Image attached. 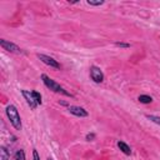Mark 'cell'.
<instances>
[{"instance_id":"15","label":"cell","mask_w":160,"mask_h":160,"mask_svg":"<svg viewBox=\"0 0 160 160\" xmlns=\"http://www.w3.org/2000/svg\"><path fill=\"white\" fill-rule=\"evenodd\" d=\"M34 91V95H35V98H36V101H38V104L39 105H41V95H40V92H38V91H35V90H32Z\"/></svg>"},{"instance_id":"6","label":"cell","mask_w":160,"mask_h":160,"mask_svg":"<svg viewBox=\"0 0 160 160\" xmlns=\"http://www.w3.org/2000/svg\"><path fill=\"white\" fill-rule=\"evenodd\" d=\"M38 58H39L44 64H46V65H49V66H51V68H54V69H60V68H61V65H60L54 58H51V56H48V55H44V54H38Z\"/></svg>"},{"instance_id":"14","label":"cell","mask_w":160,"mask_h":160,"mask_svg":"<svg viewBox=\"0 0 160 160\" xmlns=\"http://www.w3.org/2000/svg\"><path fill=\"white\" fill-rule=\"evenodd\" d=\"M115 45H116V46H120V48H126V49L130 48V44H129V42H122V41H116Z\"/></svg>"},{"instance_id":"4","label":"cell","mask_w":160,"mask_h":160,"mask_svg":"<svg viewBox=\"0 0 160 160\" xmlns=\"http://www.w3.org/2000/svg\"><path fill=\"white\" fill-rule=\"evenodd\" d=\"M90 78H91V80H94L96 84H100V82L104 81V74H102L101 69L98 68V66H95V65L90 66Z\"/></svg>"},{"instance_id":"1","label":"cell","mask_w":160,"mask_h":160,"mask_svg":"<svg viewBox=\"0 0 160 160\" xmlns=\"http://www.w3.org/2000/svg\"><path fill=\"white\" fill-rule=\"evenodd\" d=\"M41 80H42V82L45 84V86L48 88V89H50V90H52L54 92H58V94H62V95H65V96H70V98H72V94H70L69 91H66L60 84H58L55 80H52V79H50L46 74H41Z\"/></svg>"},{"instance_id":"5","label":"cell","mask_w":160,"mask_h":160,"mask_svg":"<svg viewBox=\"0 0 160 160\" xmlns=\"http://www.w3.org/2000/svg\"><path fill=\"white\" fill-rule=\"evenodd\" d=\"M0 45H1V48H2L4 50H6V51H9V52H14V54H20V52H22V50H21L18 45H15L14 42L6 41V40H4V39L0 40Z\"/></svg>"},{"instance_id":"2","label":"cell","mask_w":160,"mask_h":160,"mask_svg":"<svg viewBox=\"0 0 160 160\" xmlns=\"http://www.w3.org/2000/svg\"><path fill=\"white\" fill-rule=\"evenodd\" d=\"M6 115L10 120V124L16 129V130H21L22 124H21V119L19 115V111L16 109V106L14 105H8L6 106Z\"/></svg>"},{"instance_id":"10","label":"cell","mask_w":160,"mask_h":160,"mask_svg":"<svg viewBox=\"0 0 160 160\" xmlns=\"http://www.w3.org/2000/svg\"><path fill=\"white\" fill-rule=\"evenodd\" d=\"M138 100L141 102V104H150L152 101V98L149 96V95H139Z\"/></svg>"},{"instance_id":"7","label":"cell","mask_w":160,"mask_h":160,"mask_svg":"<svg viewBox=\"0 0 160 160\" xmlns=\"http://www.w3.org/2000/svg\"><path fill=\"white\" fill-rule=\"evenodd\" d=\"M68 110H69V112H70V114H72V115H75V116H78V118H86V116L89 115V114H88V111H86L84 108H81V106L69 105Z\"/></svg>"},{"instance_id":"18","label":"cell","mask_w":160,"mask_h":160,"mask_svg":"<svg viewBox=\"0 0 160 160\" xmlns=\"http://www.w3.org/2000/svg\"><path fill=\"white\" fill-rule=\"evenodd\" d=\"M61 105H65V106H68V102H65V101H59Z\"/></svg>"},{"instance_id":"12","label":"cell","mask_w":160,"mask_h":160,"mask_svg":"<svg viewBox=\"0 0 160 160\" xmlns=\"http://www.w3.org/2000/svg\"><path fill=\"white\" fill-rule=\"evenodd\" d=\"M146 118H148L150 121H152V122L160 125V116H156V115H146Z\"/></svg>"},{"instance_id":"9","label":"cell","mask_w":160,"mask_h":160,"mask_svg":"<svg viewBox=\"0 0 160 160\" xmlns=\"http://www.w3.org/2000/svg\"><path fill=\"white\" fill-rule=\"evenodd\" d=\"M9 151L5 146H0V160H9Z\"/></svg>"},{"instance_id":"17","label":"cell","mask_w":160,"mask_h":160,"mask_svg":"<svg viewBox=\"0 0 160 160\" xmlns=\"http://www.w3.org/2000/svg\"><path fill=\"white\" fill-rule=\"evenodd\" d=\"M32 159L34 160H40V156H39V154H38V151L35 149L32 150Z\"/></svg>"},{"instance_id":"13","label":"cell","mask_w":160,"mask_h":160,"mask_svg":"<svg viewBox=\"0 0 160 160\" xmlns=\"http://www.w3.org/2000/svg\"><path fill=\"white\" fill-rule=\"evenodd\" d=\"M88 5H91V6H100L104 4V0H98V1H94V0H88L86 1Z\"/></svg>"},{"instance_id":"19","label":"cell","mask_w":160,"mask_h":160,"mask_svg":"<svg viewBox=\"0 0 160 160\" xmlns=\"http://www.w3.org/2000/svg\"><path fill=\"white\" fill-rule=\"evenodd\" d=\"M48 160H52V159H51V158H48Z\"/></svg>"},{"instance_id":"3","label":"cell","mask_w":160,"mask_h":160,"mask_svg":"<svg viewBox=\"0 0 160 160\" xmlns=\"http://www.w3.org/2000/svg\"><path fill=\"white\" fill-rule=\"evenodd\" d=\"M21 94H22L24 99L26 100V102H28V105L30 106L31 110H35V109L39 106V104H38V101H36V98H35L32 90H31V91H30V90H21Z\"/></svg>"},{"instance_id":"8","label":"cell","mask_w":160,"mask_h":160,"mask_svg":"<svg viewBox=\"0 0 160 160\" xmlns=\"http://www.w3.org/2000/svg\"><path fill=\"white\" fill-rule=\"evenodd\" d=\"M118 148H119L125 155H131V149H130V146H129L126 142L119 140V141H118Z\"/></svg>"},{"instance_id":"11","label":"cell","mask_w":160,"mask_h":160,"mask_svg":"<svg viewBox=\"0 0 160 160\" xmlns=\"http://www.w3.org/2000/svg\"><path fill=\"white\" fill-rule=\"evenodd\" d=\"M12 160H25V152H24V150L22 149L18 150L15 152V155L12 156Z\"/></svg>"},{"instance_id":"16","label":"cell","mask_w":160,"mask_h":160,"mask_svg":"<svg viewBox=\"0 0 160 160\" xmlns=\"http://www.w3.org/2000/svg\"><path fill=\"white\" fill-rule=\"evenodd\" d=\"M94 139H95V134H94V132L86 134V140H88V141H92Z\"/></svg>"}]
</instances>
